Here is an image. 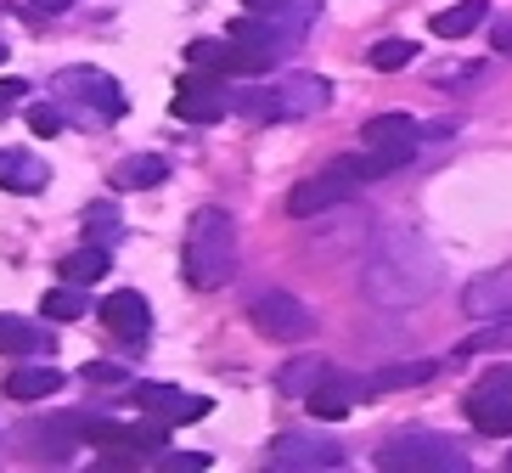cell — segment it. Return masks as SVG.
Here are the masks:
<instances>
[{"label": "cell", "instance_id": "cell-1", "mask_svg": "<svg viewBox=\"0 0 512 473\" xmlns=\"http://www.w3.org/2000/svg\"><path fill=\"white\" fill-rule=\"evenodd\" d=\"M439 276H445V265H439V254L428 248V237L394 226V231H383L372 243V254H366L361 288H366L372 305H422V299L439 288Z\"/></svg>", "mask_w": 512, "mask_h": 473}, {"label": "cell", "instance_id": "cell-2", "mask_svg": "<svg viewBox=\"0 0 512 473\" xmlns=\"http://www.w3.org/2000/svg\"><path fill=\"white\" fill-rule=\"evenodd\" d=\"M231 276H237V220L209 203L186 226V282L197 293H214V288H226Z\"/></svg>", "mask_w": 512, "mask_h": 473}, {"label": "cell", "instance_id": "cell-3", "mask_svg": "<svg viewBox=\"0 0 512 473\" xmlns=\"http://www.w3.org/2000/svg\"><path fill=\"white\" fill-rule=\"evenodd\" d=\"M377 468H389V473H467V451L456 440H445V434L406 428V434H394L377 451Z\"/></svg>", "mask_w": 512, "mask_h": 473}, {"label": "cell", "instance_id": "cell-4", "mask_svg": "<svg viewBox=\"0 0 512 473\" xmlns=\"http://www.w3.org/2000/svg\"><path fill=\"white\" fill-rule=\"evenodd\" d=\"M181 124H220L231 113V91L226 74H209V68H192L175 91V107H169Z\"/></svg>", "mask_w": 512, "mask_h": 473}, {"label": "cell", "instance_id": "cell-5", "mask_svg": "<svg viewBox=\"0 0 512 473\" xmlns=\"http://www.w3.org/2000/svg\"><path fill=\"white\" fill-rule=\"evenodd\" d=\"M186 68H209V74H226V79H259V74H271L276 62L237 46V40H192L186 46Z\"/></svg>", "mask_w": 512, "mask_h": 473}, {"label": "cell", "instance_id": "cell-6", "mask_svg": "<svg viewBox=\"0 0 512 473\" xmlns=\"http://www.w3.org/2000/svg\"><path fill=\"white\" fill-rule=\"evenodd\" d=\"M271 462L287 473H304V468H338L344 462V445L327 440V434H310V428H293L282 440H271Z\"/></svg>", "mask_w": 512, "mask_h": 473}, {"label": "cell", "instance_id": "cell-7", "mask_svg": "<svg viewBox=\"0 0 512 473\" xmlns=\"http://www.w3.org/2000/svg\"><path fill=\"white\" fill-rule=\"evenodd\" d=\"M248 316H254V327L265 338H310V327H316V316L299 305V293H282V288L259 293Z\"/></svg>", "mask_w": 512, "mask_h": 473}, {"label": "cell", "instance_id": "cell-8", "mask_svg": "<svg viewBox=\"0 0 512 473\" xmlns=\"http://www.w3.org/2000/svg\"><path fill=\"white\" fill-rule=\"evenodd\" d=\"M130 400H136L147 417L169 423V428L209 417V400H203V395H186V389H175V383H136V389H130Z\"/></svg>", "mask_w": 512, "mask_h": 473}, {"label": "cell", "instance_id": "cell-9", "mask_svg": "<svg viewBox=\"0 0 512 473\" xmlns=\"http://www.w3.org/2000/svg\"><path fill=\"white\" fill-rule=\"evenodd\" d=\"M349 192H355V181H349L344 169H321V175H310V181H299L287 192L282 209L293 214V220H310V214H327V209H338V203H349Z\"/></svg>", "mask_w": 512, "mask_h": 473}, {"label": "cell", "instance_id": "cell-10", "mask_svg": "<svg viewBox=\"0 0 512 473\" xmlns=\"http://www.w3.org/2000/svg\"><path fill=\"white\" fill-rule=\"evenodd\" d=\"M361 141L377 147V153H389L394 164H411V158H417V119H411V113H372Z\"/></svg>", "mask_w": 512, "mask_h": 473}, {"label": "cell", "instance_id": "cell-11", "mask_svg": "<svg viewBox=\"0 0 512 473\" xmlns=\"http://www.w3.org/2000/svg\"><path fill=\"white\" fill-rule=\"evenodd\" d=\"M271 91H276L282 119H310V113H327V102H332V85L321 74H282Z\"/></svg>", "mask_w": 512, "mask_h": 473}, {"label": "cell", "instance_id": "cell-12", "mask_svg": "<svg viewBox=\"0 0 512 473\" xmlns=\"http://www.w3.org/2000/svg\"><path fill=\"white\" fill-rule=\"evenodd\" d=\"M102 327L113 338H124V344H141L152 327V310H147V293L124 288V293H107L102 299Z\"/></svg>", "mask_w": 512, "mask_h": 473}, {"label": "cell", "instance_id": "cell-13", "mask_svg": "<svg viewBox=\"0 0 512 473\" xmlns=\"http://www.w3.org/2000/svg\"><path fill=\"white\" fill-rule=\"evenodd\" d=\"M462 310H467L473 321H501V316H512V265H507V271L479 276V282L462 293Z\"/></svg>", "mask_w": 512, "mask_h": 473}, {"label": "cell", "instance_id": "cell-14", "mask_svg": "<svg viewBox=\"0 0 512 473\" xmlns=\"http://www.w3.org/2000/svg\"><path fill=\"white\" fill-rule=\"evenodd\" d=\"M62 91L85 96V102L96 107V119H102V124H113L124 113V91L107 74H96V68H68V74H62Z\"/></svg>", "mask_w": 512, "mask_h": 473}, {"label": "cell", "instance_id": "cell-15", "mask_svg": "<svg viewBox=\"0 0 512 473\" xmlns=\"http://www.w3.org/2000/svg\"><path fill=\"white\" fill-rule=\"evenodd\" d=\"M46 181H51L46 158L23 153V147H0V186L6 192H40Z\"/></svg>", "mask_w": 512, "mask_h": 473}, {"label": "cell", "instance_id": "cell-16", "mask_svg": "<svg viewBox=\"0 0 512 473\" xmlns=\"http://www.w3.org/2000/svg\"><path fill=\"white\" fill-rule=\"evenodd\" d=\"M332 367L321 361V355H293V361H282V372H276V395L287 400H304L316 383H327Z\"/></svg>", "mask_w": 512, "mask_h": 473}, {"label": "cell", "instance_id": "cell-17", "mask_svg": "<svg viewBox=\"0 0 512 473\" xmlns=\"http://www.w3.org/2000/svg\"><path fill=\"white\" fill-rule=\"evenodd\" d=\"M467 423L479 428V434H490V440H507L512 434V400L473 389V395H467Z\"/></svg>", "mask_w": 512, "mask_h": 473}, {"label": "cell", "instance_id": "cell-18", "mask_svg": "<svg viewBox=\"0 0 512 473\" xmlns=\"http://www.w3.org/2000/svg\"><path fill=\"white\" fill-rule=\"evenodd\" d=\"M107 265H113L107 243H85V248H74V254H62L57 276H62V282H79V288H91V282H102V276H107Z\"/></svg>", "mask_w": 512, "mask_h": 473}, {"label": "cell", "instance_id": "cell-19", "mask_svg": "<svg viewBox=\"0 0 512 473\" xmlns=\"http://www.w3.org/2000/svg\"><path fill=\"white\" fill-rule=\"evenodd\" d=\"M6 400H46L62 389V372L57 367H12V378L0 383Z\"/></svg>", "mask_w": 512, "mask_h": 473}, {"label": "cell", "instance_id": "cell-20", "mask_svg": "<svg viewBox=\"0 0 512 473\" xmlns=\"http://www.w3.org/2000/svg\"><path fill=\"white\" fill-rule=\"evenodd\" d=\"M57 338H46L34 321L23 316H0V355H46Z\"/></svg>", "mask_w": 512, "mask_h": 473}, {"label": "cell", "instance_id": "cell-21", "mask_svg": "<svg viewBox=\"0 0 512 473\" xmlns=\"http://www.w3.org/2000/svg\"><path fill=\"white\" fill-rule=\"evenodd\" d=\"M490 17V0H456V6H445V12L434 17V34L439 40H462V34H473Z\"/></svg>", "mask_w": 512, "mask_h": 473}, {"label": "cell", "instance_id": "cell-22", "mask_svg": "<svg viewBox=\"0 0 512 473\" xmlns=\"http://www.w3.org/2000/svg\"><path fill=\"white\" fill-rule=\"evenodd\" d=\"M164 175H169V164L158 153H136L113 169V186H119V192H141V186H158Z\"/></svg>", "mask_w": 512, "mask_h": 473}, {"label": "cell", "instance_id": "cell-23", "mask_svg": "<svg viewBox=\"0 0 512 473\" xmlns=\"http://www.w3.org/2000/svg\"><path fill=\"white\" fill-rule=\"evenodd\" d=\"M344 378H327L316 383L310 395H304V406H310V417H321V423H338V417H349V406H355V395L349 389H338Z\"/></svg>", "mask_w": 512, "mask_h": 473}, {"label": "cell", "instance_id": "cell-24", "mask_svg": "<svg viewBox=\"0 0 512 473\" xmlns=\"http://www.w3.org/2000/svg\"><path fill=\"white\" fill-rule=\"evenodd\" d=\"M40 310H46V321H79L85 310H91V299L79 293V282H62V288L46 293V305Z\"/></svg>", "mask_w": 512, "mask_h": 473}, {"label": "cell", "instance_id": "cell-25", "mask_svg": "<svg viewBox=\"0 0 512 473\" xmlns=\"http://www.w3.org/2000/svg\"><path fill=\"white\" fill-rule=\"evenodd\" d=\"M366 62H372L377 74H394V68H411V62H417V40H377V46L366 51Z\"/></svg>", "mask_w": 512, "mask_h": 473}, {"label": "cell", "instance_id": "cell-26", "mask_svg": "<svg viewBox=\"0 0 512 473\" xmlns=\"http://www.w3.org/2000/svg\"><path fill=\"white\" fill-rule=\"evenodd\" d=\"M332 169H344L349 181H377V175H394L400 164H394L389 153H377V147H372V153H361V158H332Z\"/></svg>", "mask_w": 512, "mask_h": 473}, {"label": "cell", "instance_id": "cell-27", "mask_svg": "<svg viewBox=\"0 0 512 473\" xmlns=\"http://www.w3.org/2000/svg\"><path fill=\"white\" fill-rule=\"evenodd\" d=\"M434 372H439L434 361H406V367H383V372L372 378V389H411V383H428Z\"/></svg>", "mask_w": 512, "mask_h": 473}, {"label": "cell", "instance_id": "cell-28", "mask_svg": "<svg viewBox=\"0 0 512 473\" xmlns=\"http://www.w3.org/2000/svg\"><path fill=\"white\" fill-rule=\"evenodd\" d=\"M85 231L102 237V243H113V237H119V209H113V203H91V209H85Z\"/></svg>", "mask_w": 512, "mask_h": 473}, {"label": "cell", "instance_id": "cell-29", "mask_svg": "<svg viewBox=\"0 0 512 473\" xmlns=\"http://www.w3.org/2000/svg\"><path fill=\"white\" fill-rule=\"evenodd\" d=\"M158 462H164V473H203L214 457H209V451H164Z\"/></svg>", "mask_w": 512, "mask_h": 473}, {"label": "cell", "instance_id": "cell-30", "mask_svg": "<svg viewBox=\"0 0 512 473\" xmlns=\"http://www.w3.org/2000/svg\"><path fill=\"white\" fill-rule=\"evenodd\" d=\"M62 124H68V119L57 113V102H34L29 107V130H34V136H57Z\"/></svg>", "mask_w": 512, "mask_h": 473}, {"label": "cell", "instance_id": "cell-31", "mask_svg": "<svg viewBox=\"0 0 512 473\" xmlns=\"http://www.w3.org/2000/svg\"><path fill=\"white\" fill-rule=\"evenodd\" d=\"M85 383H102V389H113V383H124V367H113V361H91V367L79 372Z\"/></svg>", "mask_w": 512, "mask_h": 473}, {"label": "cell", "instance_id": "cell-32", "mask_svg": "<svg viewBox=\"0 0 512 473\" xmlns=\"http://www.w3.org/2000/svg\"><path fill=\"white\" fill-rule=\"evenodd\" d=\"M479 389H484V395H507L512 400V367H490L479 378Z\"/></svg>", "mask_w": 512, "mask_h": 473}, {"label": "cell", "instance_id": "cell-33", "mask_svg": "<svg viewBox=\"0 0 512 473\" xmlns=\"http://www.w3.org/2000/svg\"><path fill=\"white\" fill-rule=\"evenodd\" d=\"M23 96H29V85H23V79H0V119H6Z\"/></svg>", "mask_w": 512, "mask_h": 473}, {"label": "cell", "instance_id": "cell-34", "mask_svg": "<svg viewBox=\"0 0 512 473\" xmlns=\"http://www.w3.org/2000/svg\"><path fill=\"white\" fill-rule=\"evenodd\" d=\"M490 46H496V51H512V23H496V29H490Z\"/></svg>", "mask_w": 512, "mask_h": 473}, {"label": "cell", "instance_id": "cell-35", "mask_svg": "<svg viewBox=\"0 0 512 473\" xmlns=\"http://www.w3.org/2000/svg\"><path fill=\"white\" fill-rule=\"evenodd\" d=\"M242 6H248V12H254V17H265V12H282L287 0H242Z\"/></svg>", "mask_w": 512, "mask_h": 473}, {"label": "cell", "instance_id": "cell-36", "mask_svg": "<svg viewBox=\"0 0 512 473\" xmlns=\"http://www.w3.org/2000/svg\"><path fill=\"white\" fill-rule=\"evenodd\" d=\"M74 0H34V12H46V17H57V12H68Z\"/></svg>", "mask_w": 512, "mask_h": 473}, {"label": "cell", "instance_id": "cell-37", "mask_svg": "<svg viewBox=\"0 0 512 473\" xmlns=\"http://www.w3.org/2000/svg\"><path fill=\"white\" fill-rule=\"evenodd\" d=\"M0 62H6V46H0Z\"/></svg>", "mask_w": 512, "mask_h": 473}, {"label": "cell", "instance_id": "cell-38", "mask_svg": "<svg viewBox=\"0 0 512 473\" xmlns=\"http://www.w3.org/2000/svg\"><path fill=\"white\" fill-rule=\"evenodd\" d=\"M507 468H512V451H507Z\"/></svg>", "mask_w": 512, "mask_h": 473}]
</instances>
